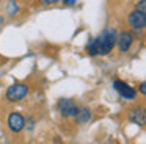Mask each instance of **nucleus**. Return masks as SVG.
Wrapping results in <instances>:
<instances>
[{
	"label": "nucleus",
	"mask_w": 146,
	"mask_h": 144,
	"mask_svg": "<svg viewBox=\"0 0 146 144\" xmlns=\"http://www.w3.org/2000/svg\"><path fill=\"white\" fill-rule=\"evenodd\" d=\"M116 38H118V31L113 28L105 30L101 36L94 38L91 42L86 46V52L90 56H105L113 50V47L116 46Z\"/></svg>",
	"instance_id": "nucleus-1"
},
{
	"label": "nucleus",
	"mask_w": 146,
	"mask_h": 144,
	"mask_svg": "<svg viewBox=\"0 0 146 144\" xmlns=\"http://www.w3.org/2000/svg\"><path fill=\"white\" fill-rule=\"evenodd\" d=\"M140 92H141L143 96L146 94V83H145V81H141V83H140Z\"/></svg>",
	"instance_id": "nucleus-12"
},
{
	"label": "nucleus",
	"mask_w": 146,
	"mask_h": 144,
	"mask_svg": "<svg viewBox=\"0 0 146 144\" xmlns=\"http://www.w3.org/2000/svg\"><path fill=\"white\" fill-rule=\"evenodd\" d=\"M8 127H10V130L14 131V133L22 131L24 127H25V119H24V116L17 111L10 113V116H8Z\"/></svg>",
	"instance_id": "nucleus-5"
},
{
	"label": "nucleus",
	"mask_w": 146,
	"mask_h": 144,
	"mask_svg": "<svg viewBox=\"0 0 146 144\" xmlns=\"http://www.w3.org/2000/svg\"><path fill=\"white\" fill-rule=\"evenodd\" d=\"M129 121L132 122V124H137L140 125V127H143V125L146 124V113L143 108H132L129 111Z\"/></svg>",
	"instance_id": "nucleus-8"
},
{
	"label": "nucleus",
	"mask_w": 146,
	"mask_h": 144,
	"mask_svg": "<svg viewBox=\"0 0 146 144\" xmlns=\"http://www.w3.org/2000/svg\"><path fill=\"white\" fill-rule=\"evenodd\" d=\"M58 110H60L61 116H64V118H76L77 111H79V106L71 99H61L58 102Z\"/></svg>",
	"instance_id": "nucleus-4"
},
{
	"label": "nucleus",
	"mask_w": 146,
	"mask_h": 144,
	"mask_svg": "<svg viewBox=\"0 0 146 144\" xmlns=\"http://www.w3.org/2000/svg\"><path fill=\"white\" fill-rule=\"evenodd\" d=\"M39 2H41L42 5H57L60 0H39Z\"/></svg>",
	"instance_id": "nucleus-11"
},
{
	"label": "nucleus",
	"mask_w": 146,
	"mask_h": 144,
	"mask_svg": "<svg viewBox=\"0 0 146 144\" xmlns=\"http://www.w3.org/2000/svg\"><path fill=\"white\" fill-rule=\"evenodd\" d=\"M132 42H133V36L130 31H121V33H118L116 46L119 49V52H123V53L129 52L130 47H132Z\"/></svg>",
	"instance_id": "nucleus-7"
},
{
	"label": "nucleus",
	"mask_w": 146,
	"mask_h": 144,
	"mask_svg": "<svg viewBox=\"0 0 146 144\" xmlns=\"http://www.w3.org/2000/svg\"><path fill=\"white\" fill-rule=\"evenodd\" d=\"M137 11L140 13H146V0H140L138 3H137Z\"/></svg>",
	"instance_id": "nucleus-10"
},
{
	"label": "nucleus",
	"mask_w": 146,
	"mask_h": 144,
	"mask_svg": "<svg viewBox=\"0 0 146 144\" xmlns=\"http://www.w3.org/2000/svg\"><path fill=\"white\" fill-rule=\"evenodd\" d=\"M129 20V25L133 28V30H145L146 27V13H140L137 9H133L132 13L127 17Z\"/></svg>",
	"instance_id": "nucleus-6"
},
{
	"label": "nucleus",
	"mask_w": 146,
	"mask_h": 144,
	"mask_svg": "<svg viewBox=\"0 0 146 144\" xmlns=\"http://www.w3.org/2000/svg\"><path fill=\"white\" fill-rule=\"evenodd\" d=\"M27 94H29V86L25 83H14L11 85L7 89V100L10 102H21L22 99H25Z\"/></svg>",
	"instance_id": "nucleus-2"
},
{
	"label": "nucleus",
	"mask_w": 146,
	"mask_h": 144,
	"mask_svg": "<svg viewBox=\"0 0 146 144\" xmlns=\"http://www.w3.org/2000/svg\"><path fill=\"white\" fill-rule=\"evenodd\" d=\"M76 119H77L79 124H86V122L91 119V110L86 108V106L79 108V111H77V114H76Z\"/></svg>",
	"instance_id": "nucleus-9"
},
{
	"label": "nucleus",
	"mask_w": 146,
	"mask_h": 144,
	"mask_svg": "<svg viewBox=\"0 0 146 144\" xmlns=\"http://www.w3.org/2000/svg\"><path fill=\"white\" fill-rule=\"evenodd\" d=\"M76 2H77V0H63V3H64V5H69V6L76 5Z\"/></svg>",
	"instance_id": "nucleus-13"
},
{
	"label": "nucleus",
	"mask_w": 146,
	"mask_h": 144,
	"mask_svg": "<svg viewBox=\"0 0 146 144\" xmlns=\"http://www.w3.org/2000/svg\"><path fill=\"white\" fill-rule=\"evenodd\" d=\"M113 88H115V91L126 100H133L137 97V91L123 80H115L113 81Z\"/></svg>",
	"instance_id": "nucleus-3"
}]
</instances>
